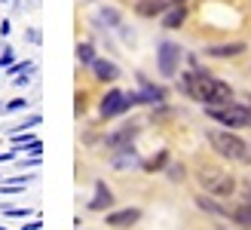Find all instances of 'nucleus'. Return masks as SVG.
<instances>
[{
  "label": "nucleus",
  "mask_w": 251,
  "mask_h": 230,
  "mask_svg": "<svg viewBox=\"0 0 251 230\" xmlns=\"http://www.w3.org/2000/svg\"><path fill=\"white\" fill-rule=\"evenodd\" d=\"M181 89L187 95H190L193 101H199V105H230L233 101V89L230 83L218 80V77H211L208 71H184L181 74Z\"/></svg>",
  "instance_id": "1"
},
{
  "label": "nucleus",
  "mask_w": 251,
  "mask_h": 230,
  "mask_svg": "<svg viewBox=\"0 0 251 230\" xmlns=\"http://www.w3.org/2000/svg\"><path fill=\"white\" fill-rule=\"evenodd\" d=\"M208 144H211V150L218 153V157H224V160H242V153H245V142L236 132H230V129H211L208 132Z\"/></svg>",
  "instance_id": "2"
},
{
  "label": "nucleus",
  "mask_w": 251,
  "mask_h": 230,
  "mask_svg": "<svg viewBox=\"0 0 251 230\" xmlns=\"http://www.w3.org/2000/svg\"><path fill=\"white\" fill-rule=\"evenodd\" d=\"M196 178L205 187V194H211V197H230L236 190V178L224 169H215V166H202Z\"/></svg>",
  "instance_id": "3"
},
{
  "label": "nucleus",
  "mask_w": 251,
  "mask_h": 230,
  "mask_svg": "<svg viewBox=\"0 0 251 230\" xmlns=\"http://www.w3.org/2000/svg\"><path fill=\"white\" fill-rule=\"evenodd\" d=\"M205 114L211 120L224 123V129H242V126H248V108L245 105H208Z\"/></svg>",
  "instance_id": "4"
},
{
  "label": "nucleus",
  "mask_w": 251,
  "mask_h": 230,
  "mask_svg": "<svg viewBox=\"0 0 251 230\" xmlns=\"http://www.w3.org/2000/svg\"><path fill=\"white\" fill-rule=\"evenodd\" d=\"M156 65H159L162 77H175L178 74V65H181V46L172 43V40H162L156 49Z\"/></svg>",
  "instance_id": "5"
},
{
  "label": "nucleus",
  "mask_w": 251,
  "mask_h": 230,
  "mask_svg": "<svg viewBox=\"0 0 251 230\" xmlns=\"http://www.w3.org/2000/svg\"><path fill=\"white\" fill-rule=\"evenodd\" d=\"M138 83H141V92H129L126 98H129V105H162L166 101V89L162 86H153V83H147L144 77H138Z\"/></svg>",
  "instance_id": "6"
},
{
  "label": "nucleus",
  "mask_w": 251,
  "mask_h": 230,
  "mask_svg": "<svg viewBox=\"0 0 251 230\" xmlns=\"http://www.w3.org/2000/svg\"><path fill=\"white\" fill-rule=\"evenodd\" d=\"M132 105H129V98H126V92H120V89H110V92L101 98V108H98V114H101L104 120L110 117H120V114H126Z\"/></svg>",
  "instance_id": "7"
},
{
  "label": "nucleus",
  "mask_w": 251,
  "mask_h": 230,
  "mask_svg": "<svg viewBox=\"0 0 251 230\" xmlns=\"http://www.w3.org/2000/svg\"><path fill=\"white\" fill-rule=\"evenodd\" d=\"M141 221V209H117V212H107V227H117V230H126V227H135Z\"/></svg>",
  "instance_id": "8"
},
{
  "label": "nucleus",
  "mask_w": 251,
  "mask_h": 230,
  "mask_svg": "<svg viewBox=\"0 0 251 230\" xmlns=\"http://www.w3.org/2000/svg\"><path fill=\"white\" fill-rule=\"evenodd\" d=\"M135 135H138V126H120L117 132H110L107 135V147L110 150H123V147H129L132 142H135Z\"/></svg>",
  "instance_id": "9"
},
{
  "label": "nucleus",
  "mask_w": 251,
  "mask_h": 230,
  "mask_svg": "<svg viewBox=\"0 0 251 230\" xmlns=\"http://www.w3.org/2000/svg\"><path fill=\"white\" fill-rule=\"evenodd\" d=\"M89 68H92V77H95L98 83H114L117 77H120V68L114 65V61H107V58H95Z\"/></svg>",
  "instance_id": "10"
},
{
  "label": "nucleus",
  "mask_w": 251,
  "mask_h": 230,
  "mask_svg": "<svg viewBox=\"0 0 251 230\" xmlns=\"http://www.w3.org/2000/svg\"><path fill=\"white\" fill-rule=\"evenodd\" d=\"M110 206H114V194H110V187L104 181H95V194L89 200V209L92 212H107Z\"/></svg>",
  "instance_id": "11"
},
{
  "label": "nucleus",
  "mask_w": 251,
  "mask_h": 230,
  "mask_svg": "<svg viewBox=\"0 0 251 230\" xmlns=\"http://www.w3.org/2000/svg\"><path fill=\"white\" fill-rule=\"evenodd\" d=\"M172 6V0H138L135 3V12L141 19H156V16H162Z\"/></svg>",
  "instance_id": "12"
},
{
  "label": "nucleus",
  "mask_w": 251,
  "mask_h": 230,
  "mask_svg": "<svg viewBox=\"0 0 251 230\" xmlns=\"http://www.w3.org/2000/svg\"><path fill=\"white\" fill-rule=\"evenodd\" d=\"M162 28H169V31H175V28H181V25L187 22V9H184V3H172L166 12H162Z\"/></svg>",
  "instance_id": "13"
},
{
  "label": "nucleus",
  "mask_w": 251,
  "mask_h": 230,
  "mask_svg": "<svg viewBox=\"0 0 251 230\" xmlns=\"http://www.w3.org/2000/svg\"><path fill=\"white\" fill-rule=\"evenodd\" d=\"M245 53V43H218V46H205V56L211 58H236V56H242Z\"/></svg>",
  "instance_id": "14"
},
{
  "label": "nucleus",
  "mask_w": 251,
  "mask_h": 230,
  "mask_svg": "<svg viewBox=\"0 0 251 230\" xmlns=\"http://www.w3.org/2000/svg\"><path fill=\"white\" fill-rule=\"evenodd\" d=\"M230 221L239 227V230H251V202L248 200H242L239 206L230 209Z\"/></svg>",
  "instance_id": "15"
},
{
  "label": "nucleus",
  "mask_w": 251,
  "mask_h": 230,
  "mask_svg": "<svg viewBox=\"0 0 251 230\" xmlns=\"http://www.w3.org/2000/svg\"><path fill=\"white\" fill-rule=\"evenodd\" d=\"M193 202H196V206L202 209V212H208V215H221V218H230V209H227V206H221V202L211 197V194H208V197H205V194H199Z\"/></svg>",
  "instance_id": "16"
},
{
  "label": "nucleus",
  "mask_w": 251,
  "mask_h": 230,
  "mask_svg": "<svg viewBox=\"0 0 251 230\" xmlns=\"http://www.w3.org/2000/svg\"><path fill=\"white\" fill-rule=\"evenodd\" d=\"M135 163H138V153H135L132 144L123 147V150H117V157H114V166H117V169H129V166H135Z\"/></svg>",
  "instance_id": "17"
},
{
  "label": "nucleus",
  "mask_w": 251,
  "mask_h": 230,
  "mask_svg": "<svg viewBox=\"0 0 251 230\" xmlns=\"http://www.w3.org/2000/svg\"><path fill=\"white\" fill-rule=\"evenodd\" d=\"M141 166H144V172H159V169H166V166H169V150H159L156 157L144 160Z\"/></svg>",
  "instance_id": "18"
},
{
  "label": "nucleus",
  "mask_w": 251,
  "mask_h": 230,
  "mask_svg": "<svg viewBox=\"0 0 251 230\" xmlns=\"http://www.w3.org/2000/svg\"><path fill=\"white\" fill-rule=\"evenodd\" d=\"M77 61L80 65H92L95 61V46L92 43H77Z\"/></svg>",
  "instance_id": "19"
},
{
  "label": "nucleus",
  "mask_w": 251,
  "mask_h": 230,
  "mask_svg": "<svg viewBox=\"0 0 251 230\" xmlns=\"http://www.w3.org/2000/svg\"><path fill=\"white\" fill-rule=\"evenodd\" d=\"M98 19H101V22H107V25H114V28H117V25H120V12L117 9H101V12H98Z\"/></svg>",
  "instance_id": "20"
},
{
  "label": "nucleus",
  "mask_w": 251,
  "mask_h": 230,
  "mask_svg": "<svg viewBox=\"0 0 251 230\" xmlns=\"http://www.w3.org/2000/svg\"><path fill=\"white\" fill-rule=\"evenodd\" d=\"M166 175H169V181H184V166H166Z\"/></svg>",
  "instance_id": "21"
},
{
  "label": "nucleus",
  "mask_w": 251,
  "mask_h": 230,
  "mask_svg": "<svg viewBox=\"0 0 251 230\" xmlns=\"http://www.w3.org/2000/svg\"><path fill=\"white\" fill-rule=\"evenodd\" d=\"M0 212H3V215H9V218H28V209H12V206H0Z\"/></svg>",
  "instance_id": "22"
},
{
  "label": "nucleus",
  "mask_w": 251,
  "mask_h": 230,
  "mask_svg": "<svg viewBox=\"0 0 251 230\" xmlns=\"http://www.w3.org/2000/svg\"><path fill=\"white\" fill-rule=\"evenodd\" d=\"M25 105H28L25 98H12V101H6V105H3V111H6V114H12V111H22Z\"/></svg>",
  "instance_id": "23"
},
{
  "label": "nucleus",
  "mask_w": 251,
  "mask_h": 230,
  "mask_svg": "<svg viewBox=\"0 0 251 230\" xmlns=\"http://www.w3.org/2000/svg\"><path fill=\"white\" fill-rule=\"evenodd\" d=\"M12 58H16V56H12V49L6 46L3 53H0V68H9V65H12Z\"/></svg>",
  "instance_id": "24"
},
{
  "label": "nucleus",
  "mask_w": 251,
  "mask_h": 230,
  "mask_svg": "<svg viewBox=\"0 0 251 230\" xmlns=\"http://www.w3.org/2000/svg\"><path fill=\"white\" fill-rule=\"evenodd\" d=\"M12 83H16V86H28V83H31V77H28V74H19Z\"/></svg>",
  "instance_id": "25"
},
{
  "label": "nucleus",
  "mask_w": 251,
  "mask_h": 230,
  "mask_svg": "<svg viewBox=\"0 0 251 230\" xmlns=\"http://www.w3.org/2000/svg\"><path fill=\"white\" fill-rule=\"evenodd\" d=\"M83 111H86V95L77 92V114H83Z\"/></svg>",
  "instance_id": "26"
},
{
  "label": "nucleus",
  "mask_w": 251,
  "mask_h": 230,
  "mask_svg": "<svg viewBox=\"0 0 251 230\" xmlns=\"http://www.w3.org/2000/svg\"><path fill=\"white\" fill-rule=\"evenodd\" d=\"M9 31H12V25H9V19H3V22H0V34L9 37Z\"/></svg>",
  "instance_id": "27"
},
{
  "label": "nucleus",
  "mask_w": 251,
  "mask_h": 230,
  "mask_svg": "<svg viewBox=\"0 0 251 230\" xmlns=\"http://www.w3.org/2000/svg\"><path fill=\"white\" fill-rule=\"evenodd\" d=\"M28 40H31V43H40V31L31 28V31H28Z\"/></svg>",
  "instance_id": "28"
},
{
  "label": "nucleus",
  "mask_w": 251,
  "mask_h": 230,
  "mask_svg": "<svg viewBox=\"0 0 251 230\" xmlns=\"http://www.w3.org/2000/svg\"><path fill=\"white\" fill-rule=\"evenodd\" d=\"M239 163H245V166H251V144L245 147V153H242V160H239Z\"/></svg>",
  "instance_id": "29"
},
{
  "label": "nucleus",
  "mask_w": 251,
  "mask_h": 230,
  "mask_svg": "<svg viewBox=\"0 0 251 230\" xmlns=\"http://www.w3.org/2000/svg\"><path fill=\"white\" fill-rule=\"evenodd\" d=\"M40 227H43V224H40V221H28V224H25V227H22V230H40Z\"/></svg>",
  "instance_id": "30"
},
{
  "label": "nucleus",
  "mask_w": 251,
  "mask_h": 230,
  "mask_svg": "<svg viewBox=\"0 0 251 230\" xmlns=\"http://www.w3.org/2000/svg\"><path fill=\"white\" fill-rule=\"evenodd\" d=\"M245 108H248V126H251V98H248V105H245Z\"/></svg>",
  "instance_id": "31"
},
{
  "label": "nucleus",
  "mask_w": 251,
  "mask_h": 230,
  "mask_svg": "<svg viewBox=\"0 0 251 230\" xmlns=\"http://www.w3.org/2000/svg\"><path fill=\"white\" fill-rule=\"evenodd\" d=\"M172 3H184V0H172Z\"/></svg>",
  "instance_id": "32"
},
{
  "label": "nucleus",
  "mask_w": 251,
  "mask_h": 230,
  "mask_svg": "<svg viewBox=\"0 0 251 230\" xmlns=\"http://www.w3.org/2000/svg\"><path fill=\"white\" fill-rule=\"evenodd\" d=\"M0 3H9V0H0Z\"/></svg>",
  "instance_id": "33"
},
{
  "label": "nucleus",
  "mask_w": 251,
  "mask_h": 230,
  "mask_svg": "<svg viewBox=\"0 0 251 230\" xmlns=\"http://www.w3.org/2000/svg\"><path fill=\"white\" fill-rule=\"evenodd\" d=\"M218 230H227V227H218Z\"/></svg>",
  "instance_id": "34"
},
{
  "label": "nucleus",
  "mask_w": 251,
  "mask_h": 230,
  "mask_svg": "<svg viewBox=\"0 0 251 230\" xmlns=\"http://www.w3.org/2000/svg\"><path fill=\"white\" fill-rule=\"evenodd\" d=\"M0 230H3V227H0Z\"/></svg>",
  "instance_id": "35"
}]
</instances>
